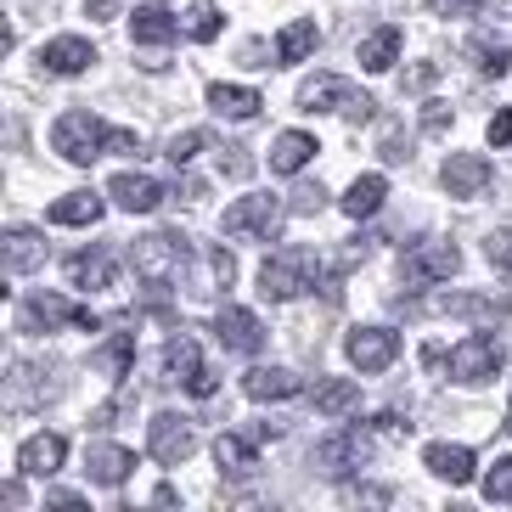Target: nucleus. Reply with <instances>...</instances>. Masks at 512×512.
<instances>
[{"instance_id":"obj_1","label":"nucleus","mask_w":512,"mask_h":512,"mask_svg":"<svg viewBox=\"0 0 512 512\" xmlns=\"http://www.w3.org/2000/svg\"><path fill=\"white\" fill-rule=\"evenodd\" d=\"M51 147H57L68 164H96L107 152H136L141 136L136 130H113V124H102L96 113L74 107V113H62V119L51 124Z\"/></svg>"},{"instance_id":"obj_2","label":"nucleus","mask_w":512,"mask_h":512,"mask_svg":"<svg viewBox=\"0 0 512 512\" xmlns=\"http://www.w3.org/2000/svg\"><path fill=\"white\" fill-rule=\"evenodd\" d=\"M316 276H321V259L310 254V248H299V242H293V248H276L271 259H265V265H259V293H265V299H299L304 287H316Z\"/></svg>"},{"instance_id":"obj_3","label":"nucleus","mask_w":512,"mask_h":512,"mask_svg":"<svg viewBox=\"0 0 512 512\" xmlns=\"http://www.w3.org/2000/svg\"><path fill=\"white\" fill-rule=\"evenodd\" d=\"M299 107L304 113H344V119H372V96L355 91L344 74H316V79H304V91H299Z\"/></svg>"},{"instance_id":"obj_4","label":"nucleus","mask_w":512,"mask_h":512,"mask_svg":"<svg viewBox=\"0 0 512 512\" xmlns=\"http://www.w3.org/2000/svg\"><path fill=\"white\" fill-rule=\"evenodd\" d=\"M130 259H136V276H147L152 287H164L169 276L186 271V259H192V242L175 237V231H152V237H141L136 248H130Z\"/></svg>"},{"instance_id":"obj_5","label":"nucleus","mask_w":512,"mask_h":512,"mask_svg":"<svg viewBox=\"0 0 512 512\" xmlns=\"http://www.w3.org/2000/svg\"><path fill=\"white\" fill-rule=\"evenodd\" d=\"M372 451H377V428H344V434H332L316 445V467L327 479H344V473L372 462Z\"/></svg>"},{"instance_id":"obj_6","label":"nucleus","mask_w":512,"mask_h":512,"mask_svg":"<svg viewBox=\"0 0 512 512\" xmlns=\"http://www.w3.org/2000/svg\"><path fill=\"white\" fill-rule=\"evenodd\" d=\"M501 361H507L501 338H490V332H467L462 344L451 349V377L456 383H490V377L501 372Z\"/></svg>"},{"instance_id":"obj_7","label":"nucleus","mask_w":512,"mask_h":512,"mask_svg":"<svg viewBox=\"0 0 512 512\" xmlns=\"http://www.w3.org/2000/svg\"><path fill=\"white\" fill-rule=\"evenodd\" d=\"M40 327H85L96 332L102 321L91 316V310H79V304L57 299V293H34V299H23V310H17V332H40Z\"/></svg>"},{"instance_id":"obj_8","label":"nucleus","mask_w":512,"mask_h":512,"mask_svg":"<svg viewBox=\"0 0 512 512\" xmlns=\"http://www.w3.org/2000/svg\"><path fill=\"white\" fill-rule=\"evenodd\" d=\"M462 271V254H456V242H417L406 259H400V276L411 287H428V282H451Z\"/></svg>"},{"instance_id":"obj_9","label":"nucleus","mask_w":512,"mask_h":512,"mask_svg":"<svg viewBox=\"0 0 512 512\" xmlns=\"http://www.w3.org/2000/svg\"><path fill=\"white\" fill-rule=\"evenodd\" d=\"M164 372L175 377V383H186V389H192L197 400H209V394H214V372L203 366V355H197V338H192V332L169 338V349H164Z\"/></svg>"},{"instance_id":"obj_10","label":"nucleus","mask_w":512,"mask_h":512,"mask_svg":"<svg viewBox=\"0 0 512 512\" xmlns=\"http://www.w3.org/2000/svg\"><path fill=\"white\" fill-rule=\"evenodd\" d=\"M276 226H282V203L276 197H237L226 209V220H220L226 237H271Z\"/></svg>"},{"instance_id":"obj_11","label":"nucleus","mask_w":512,"mask_h":512,"mask_svg":"<svg viewBox=\"0 0 512 512\" xmlns=\"http://www.w3.org/2000/svg\"><path fill=\"white\" fill-rule=\"evenodd\" d=\"M147 445H152V456L164 467H181L186 456L197 451V439H192V428H186V417H175V411H158V417L147 422Z\"/></svg>"},{"instance_id":"obj_12","label":"nucleus","mask_w":512,"mask_h":512,"mask_svg":"<svg viewBox=\"0 0 512 512\" xmlns=\"http://www.w3.org/2000/svg\"><path fill=\"white\" fill-rule=\"evenodd\" d=\"M344 349L361 372H383V366H394V355H400V332L394 327H355Z\"/></svg>"},{"instance_id":"obj_13","label":"nucleus","mask_w":512,"mask_h":512,"mask_svg":"<svg viewBox=\"0 0 512 512\" xmlns=\"http://www.w3.org/2000/svg\"><path fill=\"white\" fill-rule=\"evenodd\" d=\"M214 338L231 349V355H259L265 344V327H259L254 310H242V304H226L220 316H214Z\"/></svg>"},{"instance_id":"obj_14","label":"nucleus","mask_w":512,"mask_h":512,"mask_svg":"<svg viewBox=\"0 0 512 512\" xmlns=\"http://www.w3.org/2000/svg\"><path fill=\"white\" fill-rule=\"evenodd\" d=\"M439 181H445L451 197H479L490 186V158L484 152H451L445 169H439Z\"/></svg>"},{"instance_id":"obj_15","label":"nucleus","mask_w":512,"mask_h":512,"mask_svg":"<svg viewBox=\"0 0 512 512\" xmlns=\"http://www.w3.org/2000/svg\"><path fill=\"white\" fill-rule=\"evenodd\" d=\"M0 254H6V276H29L51 259V242L40 237V231H29V226H12L6 242H0Z\"/></svg>"},{"instance_id":"obj_16","label":"nucleus","mask_w":512,"mask_h":512,"mask_svg":"<svg viewBox=\"0 0 512 512\" xmlns=\"http://www.w3.org/2000/svg\"><path fill=\"white\" fill-rule=\"evenodd\" d=\"M62 456H68V439L62 434H34V439H23V451H17V473H23V479H51L62 467Z\"/></svg>"},{"instance_id":"obj_17","label":"nucleus","mask_w":512,"mask_h":512,"mask_svg":"<svg viewBox=\"0 0 512 512\" xmlns=\"http://www.w3.org/2000/svg\"><path fill=\"white\" fill-rule=\"evenodd\" d=\"M107 192H113V203H119V209H130V214H152L169 197L164 186L152 181V175H130V169H124V175H113V186H107Z\"/></svg>"},{"instance_id":"obj_18","label":"nucleus","mask_w":512,"mask_h":512,"mask_svg":"<svg viewBox=\"0 0 512 512\" xmlns=\"http://www.w3.org/2000/svg\"><path fill=\"white\" fill-rule=\"evenodd\" d=\"M40 62H46V74H85L96 62V46L79 40V34H62V40H51V46L40 51Z\"/></svg>"},{"instance_id":"obj_19","label":"nucleus","mask_w":512,"mask_h":512,"mask_svg":"<svg viewBox=\"0 0 512 512\" xmlns=\"http://www.w3.org/2000/svg\"><path fill=\"white\" fill-rule=\"evenodd\" d=\"M299 389L304 383L287 372V366H254V372L242 377V394H248V400H293Z\"/></svg>"},{"instance_id":"obj_20","label":"nucleus","mask_w":512,"mask_h":512,"mask_svg":"<svg viewBox=\"0 0 512 512\" xmlns=\"http://www.w3.org/2000/svg\"><path fill=\"white\" fill-rule=\"evenodd\" d=\"M422 462H428V473H434V479H445V484H467L473 473H479L467 445H428V451H422Z\"/></svg>"},{"instance_id":"obj_21","label":"nucleus","mask_w":512,"mask_h":512,"mask_svg":"<svg viewBox=\"0 0 512 512\" xmlns=\"http://www.w3.org/2000/svg\"><path fill=\"white\" fill-rule=\"evenodd\" d=\"M130 34H136V46H169V40L181 34V23H175V12H169V6H136Z\"/></svg>"},{"instance_id":"obj_22","label":"nucleus","mask_w":512,"mask_h":512,"mask_svg":"<svg viewBox=\"0 0 512 512\" xmlns=\"http://www.w3.org/2000/svg\"><path fill=\"white\" fill-rule=\"evenodd\" d=\"M316 136H304V130H287V136H276L271 141V169L276 175H299L310 158H316Z\"/></svg>"},{"instance_id":"obj_23","label":"nucleus","mask_w":512,"mask_h":512,"mask_svg":"<svg viewBox=\"0 0 512 512\" xmlns=\"http://www.w3.org/2000/svg\"><path fill=\"white\" fill-rule=\"evenodd\" d=\"M254 439H259V434H254ZM254 439H242V434H220V439H214V462H220V473H231V479H248V473L259 467Z\"/></svg>"},{"instance_id":"obj_24","label":"nucleus","mask_w":512,"mask_h":512,"mask_svg":"<svg viewBox=\"0 0 512 512\" xmlns=\"http://www.w3.org/2000/svg\"><path fill=\"white\" fill-rule=\"evenodd\" d=\"M361 406V383L355 377H321L316 383V411L321 417H349Z\"/></svg>"},{"instance_id":"obj_25","label":"nucleus","mask_w":512,"mask_h":512,"mask_svg":"<svg viewBox=\"0 0 512 512\" xmlns=\"http://www.w3.org/2000/svg\"><path fill=\"white\" fill-rule=\"evenodd\" d=\"M68 276H74V287H113V276H119V259L107 254V248H91V254H74V259H68Z\"/></svg>"},{"instance_id":"obj_26","label":"nucleus","mask_w":512,"mask_h":512,"mask_svg":"<svg viewBox=\"0 0 512 512\" xmlns=\"http://www.w3.org/2000/svg\"><path fill=\"white\" fill-rule=\"evenodd\" d=\"M102 209H107V203L96 192H68V197L51 203V226H96Z\"/></svg>"},{"instance_id":"obj_27","label":"nucleus","mask_w":512,"mask_h":512,"mask_svg":"<svg viewBox=\"0 0 512 512\" xmlns=\"http://www.w3.org/2000/svg\"><path fill=\"white\" fill-rule=\"evenodd\" d=\"M85 467H91L96 484H124V479H130V467H136V456L124 451V445H91Z\"/></svg>"},{"instance_id":"obj_28","label":"nucleus","mask_w":512,"mask_h":512,"mask_svg":"<svg viewBox=\"0 0 512 512\" xmlns=\"http://www.w3.org/2000/svg\"><path fill=\"white\" fill-rule=\"evenodd\" d=\"M209 107L220 119H254L265 102H259V91H248V85H209Z\"/></svg>"},{"instance_id":"obj_29","label":"nucleus","mask_w":512,"mask_h":512,"mask_svg":"<svg viewBox=\"0 0 512 512\" xmlns=\"http://www.w3.org/2000/svg\"><path fill=\"white\" fill-rule=\"evenodd\" d=\"M383 197H389V181H383V175H361V181L344 192V214L349 220H372V214L383 209Z\"/></svg>"},{"instance_id":"obj_30","label":"nucleus","mask_w":512,"mask_h":512,"mask_svg":"<svg viewBox=\"0 0 512 512\" xmlns=\"http://www.w3.org/2000/svg\"><path fill=\"white\" fill-rule=\"evenodd\" d=\"M321 29L310 23V17H299V23H287L282 34H276V62H304L310 51H316Z\"/></svg>"},{"instance_id":"obj_31","label":"nucleus","mask_w":512,"mask_h":512,"mask_svg":"<svg viewBox=\"0 0 512 512\" xmlns=\"http://www.w3.org/2000/svg\"><path fill=\"white\" fill-rule=\"evenodd\" d=\"M394 57H400V29H394V23L361 40V68H372V74H389Z\"/></svg>"},{"instance_id":"obj_32","label":"nucleus","mask_w":512,"mask_h":512,"mask_svg":"<svg viewBox=\"0 0 512 512\" xmlns=\"http://www.w3.org/2000/svg\"><path fill=\"white\" fill-rule=\"evenodd\" d=\"M130 361H136V332H113V338L96 349L91 366H96L102 377H124V372H130Z\"/></svg>"},{"instance_id":"obj_33","label":"nucleus","mask_w":512,"mask_h":512,"mask_svg":"<svg viewBox=\"0 0 512 512\" xmlns=\"http://www.w3.org/2000/svg\"><path fill=\"white\" fill-rule=\"evenodd\" d=\"M467 57H473L479 74H496V79L512 68V46H507V40H496V34H479V40L467 46Z\"/></svg>"},{"instance_id":"obj_34","label":"nucleus","mask_w":512,"mask_h":512,"mask_svg":"<svg viewBox=\"0 0 512 512\" xmlns=\"http://www.w3.org/2000/svg\"><path fill=\"white\" fill-rule=\"evenodd\" d=\"M422 310H439V316H496V299H479V293H434L422 299Z\"/></svg>"},{"instance_id":"obj_35","label":"nucleus","mask_w":512,"mask_h":512,"mask_svg":"<svg viewBox=\"0 0 512 512\" xmlns=\"http://www.w3.org/2000/svg\"><path fill=\"white\" fill-rule=\"evenodd\" d=\"M186 34H192L197 46H209V40H220V12H214L209 0H203V6H192V17H186Z\"/></svg>"},{"instance_id":"obj_36","label":"nucleus","mask_w":512,"mask_h":512,"mask_svg":"<svg viewBox=\"0 0 512 512\" xmlns=\"http://www.w3.org/2000/svg\"><path fill=\"white\" fill-rule=\"evenodd\" d=\"M484 259H490L501 276H512V226H501V231L484 237Z\"/></svg>"},{"instance_id":"obj_37","label":"nucleus","mask_w":512,"mask_h":512,"mask_svg":"<svg viewBox=\"0 0 512 512\" xmlns=\"http://www.w3.org/2000/svg\"><path fill=\"white\" fill-rule=\"evenodd\" d=\"M484 496H490V501H512V456H501V462L484 473Z\"/></svg>"},{"instance_id":"obj_38","label":"nucleus","mask_w":512,"mask_h":512,"mask_svg":"<svg viewBox=\"0 0 512 512\" xmlns=\"http://www.w3.org/2000/svg\"><path fill=\"white\" fill-rule=\"evenodd\" d=\"M197 147H203V130H181V136L169 141V164H192Z\"/></svg>"},{"instance_id":"obj_39","label":"nucleus","mask_w":512,"mask_h":512,"mask_svg":"<svg viewBox=\"0 0 512 512\" xmlns=\"http://www.w3.org/2000/svg\"><path fill=\"white\" fill-rule=\"evenodd\" d=\"M422 130H428V136H445V130H451V102H428L422 107Z\"/></svg>"},{"instance_id":"obj_40","label":"nucleus","mask_w":512,"mask_h":512,"mask_svg":"<svg viewBox=\"0 0 512 512\" xmlns=\"http://www.w3.org/2000/svg\"><path fill=\"white\" fill-rule=\"evenodd\" d=\"M507 141H512V107H501L490 119V147H507Z\"/></svg>"},{"instance_id":"obj_41","label":"nucleus","mask_w":512,"mask_h":512,"mask_svg":"<svg viewBox=\"0 0 512 512\" xmlns=\"http://www.w3.org/2000/svg\"><path fill=\"white\" fill-rule=\"evenodd\" d=\"M428 6H434L439 17H467L473 6H479V0H428Z\"/></svg>"},{"instance_id":"obj_42","label":"nucleus","mask_w":512,"mask_h":512,"mask_svg":"<svg viewBox=\"0 0 512 512\" xmlns=\"http://www.w3.org/2000/svg\"><path fill=\"white\" fill-rule=\"evenodd\" d=\"M119 6H124V0H85V12H91V17H113Z\"/></svg>"},{"instance_id":"obj_43","label":"nucleus","mask_w":512,"mask_h":512,"mask_svg":"<svg viewBox=\"0 0 512 512\" xmlns=\"http://www.w3.org/2000/svg\"><path fill=\"white\" fill-rule=\"evenodd\" d=\"M46 501H51V507H85V501H79V496H74V490H51V496H46Z\"/></svg>"},{"instance_id":"obj_44","label":"nucleus","mask_w":512,"mask_h":512,"mask_svg":"<svg viewBox=\"0 0 512 512\" xmlns=\"http://www.w3.org/2000/svg\"><path fill=\"white\" fill-rule=\"evenodd\" d=\"M507 434H512V411H507Z\"/></svg>"}]
</instances>
